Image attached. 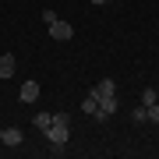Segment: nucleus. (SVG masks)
<instances>
[{"mask_svg": "<svg viewBox=\"0 0 159 159\" xmlns=\"http://www.w3.org/2000/svg\"><path fill=\"white\" fill-rule=\"evenodd\" d=\"M43 134H46V142H50V145H67V138H71V124H60V120H53V124L43 131Z\"/></svg>", "mask_w": 159, "mask_h": 159, "instance_id": "1", "label": "nucleus"}, {"mask_svg": "<svg viewBox=\"0 0 159 159\" xmlns=\"http://www.w3.org/2000/svg\"><path fill=\"white\" fill-rule=\"evenodd\" d=\"M50 35H53L57 43H67L71 35H74V25H71V21H60V18H57V21L50 25Z\"/></svg>", "mask_w": 159, "mask_h": 159, "instance_id": "2", "label": "nucleus"}, {"mask_svg": "<svg viewBox=\"0 0 159 159\" xmlns=\"http://www.w3.org/2000/svg\"><path fill=\"white\" fill-rule=\"evenodd\" d=\"M117 113V96H102L99 99V110H96V120H110Z\"/></svg>", "mask_w": 159, "mask_h": 159, "instance_id": "3", "label": "nucleus"}, {"mask_svg": "<svg viewBox=\"0 0 159 159\" xmlns=\"http://www.w3.org/2000/svg\"><path fill=\"white\" fill-rule=\"evenodd\" d=\"M18 99H21L25 106H29V102H35V99H39V81H25V85L18 89Z\"/></svg>", "mask_w": 159, "mask_h": 159, "instance_id": "4", "label": "nucleus"}, {"mask_svg": "<svg viewBox=\"0 0 159 159\" xmlns=\"http://www.w3.org/2000/svg\"><path fill=\"white\" fill-rule=\"evenodd\" d=\"M21 142H25L21 127H4L0 131V145H21Z\"/></svg>", "mask_w": 159, "mask_h": 159, "instance_id": "5", "label": "nucleus"}, {"mask_svg": "<svg viewBox=\"0 0 159 159\" xmlns=\"http://www.w3.org/2000/svg\"><path fill=\"white\" fill-rule=\"evenodd\" d=\"M14 71H18V57H14V53H4V57H0V81L11 78Z\"/></svg>", "mask_w": 159, "mask_h": 159, "instance_id": "6", "label": "nucleus"}, {"mask_svg": "<svg viewBox=\"0 0 159 159\" xmlns=\"http://www.w3.org/2000/svg\"><path fill=\"white\" fill-rule=\"evenodd\" d=\"M113 92H117V85H113V78H102L99 85L92 89V96H96V99H102V96H113Z\"/></svg>", "mask_w": 159, "mask_h": 159, "instance_id": "7", "label": "nucleus"}, {"mask_svg": "<svg viewBox=\"0 0 159 159\" xmlns=\"http://www.w3.org/2000/svg\"><path fill=\"white\" fill-rule=\"evenodd\" d=\"M81 110H85V117H96V110H99V99H96V96L89 92V96L81 99Z\"/></svg>", "mask_w": 159, "mask_h": 159, "instance_id": "8", "label": "nucleus"}, {"mask_svg": "<svg viewBox=\"0 0 159 159\" xmlns=\"http://www.w3.org/2000/svg\"><path fill=\"white\" fill-rule=\"evenodd\" d=\"M32 124L39 127V131H46V127L53 124V113H35V117H32Z\"/></svg>", "mask_w": 159, "mask_h": 159, "instance_id": "9", "label": "nucleus"}, {"mask_svg": "<svg viewBox=\"0 0 159 159\" xmlns=\"http://www.w3.org/2000/svg\"><path fill=\"white\" fill-rule=\"evenodd\" d=\"M152 102H159V92L156 89H145L142 92V106H152Z\"/></svg>", "mask_w": 159, "mask_h": 159, "instance_id": "10", "label": "nucleus"}, {"mask_svg": "<svg viewBox=\"0 0 159 159\" xmlns=\"http://www.w3.org/2000/svg\"><path fill=\"white\" fill-rule=\"evenodd\" d=\"M131 120H134V124H145L148 120V106H138L134 113H131Z\"/></svg>", "mask_w": 159, "mask_h": 159, "instance_id": "11", "label": "nucleus"}, {"mask_svg": "<svg viewBox=\"0 0 159 159\" xmlns=\"http://www.w3.org/2000/svg\"><path fill=\"white\" fill-rule=\"evenodd\" d=\"M148 120H152V124H159V102H152V106H148Z\"/></svg>", "mask_w": 159, "mask_h": 159, "instance_id": "12", "label": "nucleus"}, {"mask_svg": "<svg viewBox=\"0 0 159 159\" xmlns=\"http://www.w3.org/2000/svg\"><path fill=\"white\" fill-rule=\"evenodd\" d=\"M43 21H46V25H53V21H57V11H50V7H46V11H43Z\"/></svg>", "mask_w": 159, "mask_h": 159, "instance_id": "13", "label": "nucleus"}, {"mask_svg": "<svg viewBox=\"0 0 159 159\" xmlns=\"http://www.w3.org/2000/svg\"><path fill=\"white\" fill-rule=\"evenodd\" d=\"M89 4H96V7H102V4H110V0H89Z\"/></svg>", "mask_w": 159, "mask_h": 159, "instance_id": "14", "label": "nucleus"}]
</instances>
